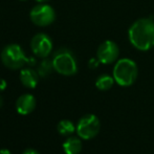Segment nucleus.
<instances>
[{"instance_id": "2eb2a0df", "label": "nucleus", "mask_w": 154, "mask_h": 154, "mask_svg": "<svg viewBox=\"0 0 154 154\" xmlns=\"http://www.w3.org/2000/svg\"><path fill=\"white\" fill-rule=\"evenodd\" d=\"M100 62L99 61V59H94V58H92V59H90V61L89 63H88V66H89V68H91V69H94V68H97V66H99V64H100Z\"/></svg>"}, {"instance_id": "f257e3e1", "label": "nucleus", "mask_w": 154, "mask_h": 154, "mask_svg": "<svg viewBox=\"0 0 154 154\" xmlns=\"http://www.w3.org/2000/svg\"><path fill=\"white\" fill-rule=\"evenodd\" d=\"M129 41L136 49L146 51L154 46V20L140 18L132 23L128 31Z\"/></svg>"}, {"instance_id": "9b49d317", "label": "nucleus", "mask_w": 154, "mask_h": 154, "mask_svg": "<svg viewBox=\"0 0 154 154\" xmlns=\"http://www.w3.org/2000/svg\"><path fill=\"white\" fill-rule=\"evenodd\" d=\"M82 142L78 137H68L63 144L65 154H79L82 151Z\"/></svg>"}, {"instance_id": "412c9836", "label": "nucleus", "mask_w": 154, "mask_h": 154, "mask_svg": "<svg viewBox=\"0 0 154 154\" xmlns=\"http://www.w3.org/2000/svg\"><path fill=\"white\" fill-rule=\"evenodd\" d=\"M20 1H26V0H20Z\"/></svg>"}, {"instance_id": "ddd939ff", "label": "nucleus", "mask_w": 154, "mask_h": 154, "mask_svg": "<svg viewBox=\"0 0 154 154\" xmlns=\"http://www.w3.org/2000/svg\"><path fill=\"white\" fill-rule=\"evenodd\" d=\"M57 129L59 131V133L61 135H64V136H67V135H70L72 134L73 132L75 131L77 127L73 125V123L69 120H62L60 121L59 124L57 126Z\"/></svg>"}, {"instance_id": "f03ea898", "label": "nucleus", "mask_w": 154, "mask_h": 154, "mask_svg": "<svg viewBox=\"0 0 154 154\" xmlns=\"http://www.w3.org/2000/svg\"><path fill=\"white\" fill-rule=\"evenodd\" d=\"M112 77L120 86H131L137 78V65L131 59H120L114 65Z\"/></svg>"}, {"instance_id": "7ed1b4c3", "label": "nucleus", "mask_w": 154, "mask_h": 154, "mask_svg": "<svg viewBox=\"0 0 154 154\" xmlns=\"http://www.w3.org/2000/svg\"><path fill=\"white\" fill-rule=\"evenodd\" d=\"M1 61L5 67L16 70L25 64L34 65V58H27L18 44H8L1 51Z\"/></svg>"}, {"instance_id": "f3484780", "label": "nucleus", "mask_w": 154, "mask_h": 154, "mask_svg": "<svg viewBox=\"0 0 154 154\" xmlns=\"http://www.w3.org/2000/svg\"><path fill=\"white\" fill-rule=\"evenodd\" d=\"M23 154H40V153H39L37 150H35V149L29 148V149H26V150L23 152Z\"/></svg>"}, {"instance_id": "423d86ee", "label": "nucleus", "mask_w": 154, "mask_h": 154, "mask_svg": "<svg viewBox=\"0 0 154 154\" xmlns=\"http://www.w3.org/2000/svg\"><path fill=\"white\" fill-rule=\"evenodd\" d=\"M32 22L38 26H47L51 24L56 19L55 10L48 4L36 5L29 13Z\"/></svg>"}, {"instance_id": "6ab92c4d", "label": "nucleus", "mask_w": 154, "mask_h": 154, "mask_svg": "<svg viewBox=\"0 0 154 154\" xmlns=\"http://www.w3.org/2000/svg\"><path fill=\"white\" fill-rule=\"evenodd\" d=\"M2 104H3V99H2V97L0 95V108L2 107Z\"/></svg>"}, {"instance_id": "39448f33", "label": "nucleus", "mask_w": 154, "mask_h": 154, "mask_svg": "<svg viewBox=\"0 0 154 154\" xmlns=\"http://www.w3.org/2000/svg\"><path fill=\"white\" fill-rule=\"evenodd\" d=\"M101 129V123L97 116L94 114H86L79 120L77 125L78 135L82 140H91L95 137Z\"/></svg>"}, {"instance_id": "4468645a", "label": "nucleus", "mask_w": 154, "mask_h": 154, "mask_svg": "<svg viewBox=\"0 0 154 154\" xmlns=\"http://www.w3.org/2000/svg\"><path fill=\"white\" fill-rule=\"evenodd\" d=\"M54 64H53V60H47V59H45L44 58V60H43L42 62L40 63V65H39V67H38V73H39V75L40 77H43V78H45V77H47L48 75H51V71L54 70Z\"/></svg>"}, {"instance_id": "20e7f679", "label": "nucleus", "mask_w": 154, "mask_h": 154, "mask_svg": "<svg viewBox=\"0 0 154 154\" xmlns=\"http://www.w3.org/2000/svg\"><path fill=\"white\" fill-rule=\"evenodd\" d=\"M53 64L55 70L63 75H73L78 71L75 55L67 48H61L55 54Z\"/></svg>"}, {"instance_id": "9d476101", "label": "nucleus", "mask_w": 154, "mask_h": 154, "mask_svg": "<svg viewBox=\"0 0 154 154\" xmlns=\"http://www.w3.org/2000/svg\"><path fill=\"white\" fill-rule=\"evenodd\" d=\"M39 73L32 68H24L20 71V81L25 87L35 88L39 82Z\"/></svg>"}, {"instance_id": "1a4fd4ad", "label": "nucleus", "mask_w": 154, "mask_h": 154, "mask_svg": "<svg viewBox=\"0 0 154 154\" xmlns=\"http://www.w3.org/2000/svg\"><path fill=\"white\" fill-rule=\"evenodd\" d=\"M35 107H36V100H35L34 95L29 94V93L20 95L16 102L17 111L22 116L29 114L31 112L34 111Z\"/></svg>"}, {"instance_id": "0eeeda50", "label": "nucleus", "mask_w": 154, "mask_h": 154, "mask_svg": "<svg viewBox=\"0 0 154 154\" xmlns=\"http://www.w3.org/2000/svg\"><path fill=\"white\" fill-rule=\"evenodd\" d=\"M120 55L118 44L111 40H106L101 43L97 51V58L103 64H111L116 62Z\"/></svg>"}, {"instance_id": "a211bd4d", "label": "nucleus", "mask_w": 154, "mask_h": 154, "mask_svg": "<svg viewBox=\"0 0 154 154\" xmlns=\"http://www.w3.org/2000/svg\"><path fill=\"white\" fill-rule=\"evenodd\" d=\"M0 154H12V153H11V151L8 149H1L0 150Z\"/></svg>"}, {"instance_id": "aec40b11", "label": "nucleus", "mask_w": 154, "mask_h": 154, "mask_svg": "<svg viewBox=\"0 0 154 154\" xmlns=\"http://www.w3.org/2000/svg\"><path fill=\"white\" fill-rule=\"evenodd\" d=\"M37 2H39V3H43V2H45V1H48V0H36Z\"/></svg>"}, {"instance_id": "dca6fc26", "label": "nucleus", "mask_w": 154, "mask_h": 154, "mask_svg": "<svg viewBox=\"0 0 154 154\" xmlns=\"http://www.w3.org/2000/svg\"><path fill=\"white\" fill-rule=\"evenodd\" d=\"M6 86H8V84H6V81L0 78V91H2V90L5 89Z\"/></svg>"}, {"instance_id": "f8f14e48", "label": "nucleus", "mask_w": 154, "mask_h": 154, "mask_svg": "<svg viewBox=\"0 0 154 154\" xmlns=\"http://www.w3.org/2000/svg\"><path fill=\"white\" fill-rule=\"evenodd\" d=\"M113 77L109 75H101L95 81V86L100 90H109L114 84Z\"/></svg>"}, {"instance_id": "6e6552de", "label": "nucleus", "mask_w": 154, "mask_h": 154, "mask_svg": "<svg viewBox=\"0 0 154 154\" xmlns=\"http://www.w3.org/2000/svg\"><path fill=\"white\" fill-rule=\"evenodd\" d=\"M31 47L37 57L46 58L53 51V41L46 34H37L32 37Z\"/></svg>"}]
</instances>
